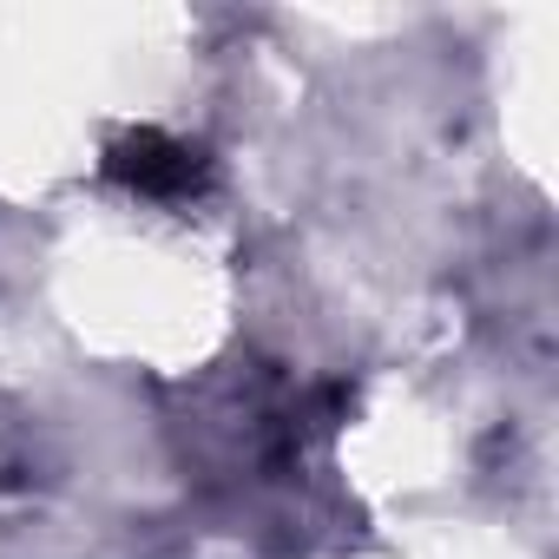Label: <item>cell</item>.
Wrapping results in <instances>:
<instances>
[{
	"mask_svg": "<svg viewBox=\"0 0 559 559\" xmlns=\"http://www.w3.org/2000/svg\"><path fill=\"white\" fill-rule=\"evenodd\" d=\"M106 171H112L119 185H132L139 198H198V191L211 185V158H204L198 145H185V139L152 132V126L112 139V145H106Z\"/></svg>",
	"mask_w": 559,
	"mask_h": 559,
	"instance_id": "cell-1",
	"label": "cell"
}]
</instances>
